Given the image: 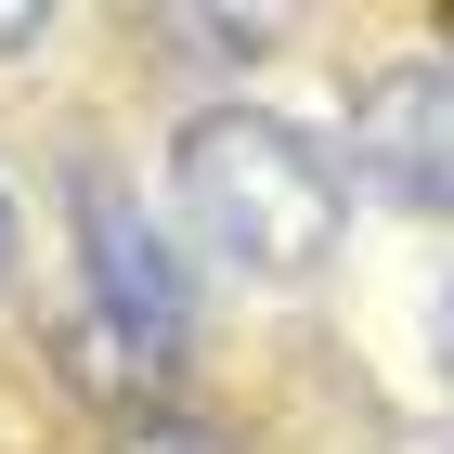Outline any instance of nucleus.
<instances>
[{
    "instance_id": "obj_8",
    "label": "nucleus",
    "mask_w": 454,
    "mask_h": 454,
    "mask_svg": "<svg viewBox=\"0 0 454 454\" xmlns=\"http://www.w3.org/2000/svg\"><path fill=\"white\" fill-rule=\"evenodd\" d=\"M442 377H454V299H442Z\"/></svg>"
},
{
    "instance_id": "obj_2",
    "label": "nucleus",
    "mask_w": 454,
    "mask_h": 454,
    "mask_svg": "<svg viewBox=\"0 0 454 454\" xmlns=\"http://www.w3.org/2000/svg\"><path fill=\"white\" fill-rule=\"evenodd\" d=\"M66 208H78V260H91V325H105L130 364H169L182 325H195L169 234L130 208V182H117V169H78V182H66Z\"/></svg>"
},
{
    "instance_id": "obj_1",
    "label": "nucleus",
    "mask_w": 454,
    "mask_h": 454,
    "mask_svg": "<svg viewBox=\"0 0 454 454\" xmlns=\"http://www.w3.org/2000/svg\"><path fill=\"white\" fill-rule=\"evenodd\" d=\"M169 195H182V221H195V247L234 260L247 286L325 273V247H338V221H350L338 156H325L299 117H273V105H208L169 143Z\"/></svg>"
},
{
    "instance_id": "obj_6",
    "label": "nucleus",
    "mask_w": 454,
    "mask_h": 454,
    "mask_svg": "<svg viewBox=\"0 0 454 454\" xmlns=\"http://www.w3.org/2000/svg\"><path fill=\"white\" fill-rule=\"evenodd\" d=\"M39 27H52V13H27V0H0V52H27Z\"/></svg>"
},
{
    "instance_id": "obj_7",
    "label": "nucleus",
    "mask_w": 454,
    "mask_h": 454,
    "mask_svg": "<svg viewBox=\"0 0 454 454\" xmlns=\"http://www.w3.org/2000/svg\"><path fill=\"white\" fill-rule=\"evenodd\" d=\"M0 273H13V195H0Z\"/></svg>"
},
{
    "instance_id": "obj_4",
    "label": "nucleus",
    "mask_w": 454,
    "mask_h": 454,
    "mask_svg": "<svg viewBox=\"0 0 454 454\" xmlns=\"http://www.w3.org/2000/svg\"><path fill=\"white\" fill-rule=\"evenodd\" d=\"M117 454H234V442L195 428V416H130V428H117Z\"/></svg>"
},
{
    "instance_id": "obj_9",
    "label": "nucleus",
    "mask_w": 454,
    "mask_h": 454,
    "mask_svg": "<svg viewBox=\"0 0 454 454\" xmlns=\"http://www.w3.org/2000/svg\"><path fill=\"white\" fill-rule=\"evenodd\" d=\"M442 454H454V442H442Z\"/></svg>"
},
{
    "instance_id": "obj_3",
    "label": "nucleus",
    "mask_w": 454,
    "mask_h": 454,
    "mask_svg": "<svg viewBox=\"0 0 454 454\" xmlns=\"http://www.w3.org/2000/svg\"><path fill=\"white\" fill-rule=\"evenodd\" d=\"M350 156L389 208L454 221V66H377L350 91Z\"/></svg>"
},
{
    "instance_id": "obj_5",
    "label": "nucleus",
    "mask_w": 454,
    "mask_h": 454,
    "mask_svg": "<svg viewBox=\"0 0 454 454\" xmlns=\"http://www.w3.org/2000/svg\"><path fill=\"white\" fill-rule=\"evenodd\" d=\"M260 39H273L260 13H247V27H234V13H182V52H208V66H247Z\"/></svg>"
}]
</instances>
